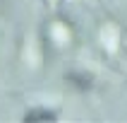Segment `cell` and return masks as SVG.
Segmentation results:
<instances>
[{
    "label": "cell",
    "mask_w": 127,
    "mask_h": 123,
    "mask_svg": "<svg viewBox=\"0 0 127 123\" xmlns=\"http://www.w3.org/2000/svg\"><path fill=\"white\" fill-rule=\"evenodd\" d=\"M27 121H55V114L53 111H43V109H36V111H29Z\"/></svg>",
    "instance_id": "1"
},
{
    "label": "cell",
    "mask_w": 127,
    "mask_h": 123,
    "mask_svg": "<svg viewBox=\"0 0 127 123\" xmlns=\"http://www.w3.org/2000/svg\"><path fill=\"white\" fill-rule=\"evenodd\" d=\"M70 80L79 87V89H91V75H79V72H72Z\"/></svg>",
    "instance_id": "2"
}]
</instances>
